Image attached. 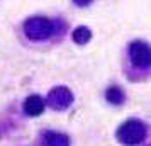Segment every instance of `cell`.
<instances>
[{"instance_id":"obj_8","label":"cell","mask_w":151,"mask_h":146,"mask_svg":"<svg viewBox=\"0 0 151 146\" xmlns=\"http://www.w3.org/2000/svg\"><path fill=\"white\" fill-rule=\"evenodd\" d=\"M107 99H109V102H112V104H121L124 95L117 87H110L109 90H107Z\"/></svg>"},{"instance_id":"obj_4","label":"cell","mask_w":151,"mask_h":146,"mask_svg":"<svg viewBox=\"0 0 151 146\" xmlns=\"http://www.w3.org/2000/svg\"><path fill=\"white\" fill-rule=\"evenodd\" d=\"M48 100L55 109H65L66 105L71 104V93L65 87H58V88H55L49 93Z\"/></svg>"},{"instance_id":"obj_1","label":"cell","mask_w":151,"mask_h":146,"mask_svg":"<svg viewBox=\"0 0 151 146\" xmlns=\"http://www.w3.org/2000/svg\"><path fill=\"white\" fill-rule=\"evenodd\" d=\"M144 136H146V126L141 121H127L117 131L119 141H122L124 145H127V146L141 143L144 139Z\"/></svg>"},{"instance_id":"obj_3","label":"cell","mask_w":151,"mask_h":146,"mask_svg":"<svg viewBox=\"0 0 151 146\" xmlns=\"http://www.w3.org/2000/svg\"><path fill=\"white\" fill-rule=\"evenodd\" d=\"M131 60L132 63L139 66V68H146L148 65H150V48H148V44L143 41H136L131 44Z\"/></svg>"},{"instance_id":"obj_2","label":"cell","mask_w":151,"mask_h":146,"mask_svg":"<svg viewBox=\"0 0 151 146\" xmlns=\"http://www.w3.org/2000/svg\"><path fill=\"white\" fill-rule=\"evenodd\" d=\"M51 22L46 19H31L26 22V32L32 39H42L51 32Z\"/></svg>"},{"instance_id":"obj_7","label":"cell","mask_w":151,"mask_h":146,"mask_svg":"<svg viewBox=\"0 0 151 146\" xmlns=\"http://www.w3.org/2000/svg\"><path fill=\"white\" fill-rule=\"evenodd\" d=\"M90 36H92V32H90L88 27H76L75 31H73V39H75L78 44L87 42L90 39Z\"/></svg>"},{"instance_id":"obj_6","label":"cell","mask_w":151,"mask_h":146,"mask_svg":"<svg viewBox=\"0 0 151 146\" xmlns=\"http://www.w3.org/2000/svg\"><path fill=\"white\" fill-rule=\"evenodd\" d=\"M46 146H68V138L65 134H46Z\"/></svg>"},{"instance_id":"obj_5","label":"cell","mask_w":151,"mask_h":146,"mask_svg":"<svg viewBox=\"0 0 151 146\" xmlns=\"http://www.w3.org/2000/svg\"><path fill=\"white\" fill-rule=\"evenodd\" d=\"M24 111L29 116H39L44 111V99L39 95H31L27 97L26 104H24Z\"/></svg>"}]
</instances>
